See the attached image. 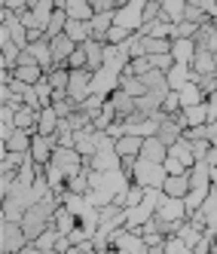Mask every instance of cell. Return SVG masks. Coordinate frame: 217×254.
I'll use <instances>...</instances> for the list:
<instances>
[{
  "instance_id": "43",
  "label": "cell",
  "mask_w": 217,
  "mask_h": 254,
  "mask_svg": "<svg viewBox=\"0 0 217 254\" xmlns=\"http://www.w3.org/2000/svg\"><path fill=\"white\" fill-rule=\"evenodd\" d=\"M196 31H199V25H193V22H180V25H174L171 40H180V37H196Z\"/></svg>"
},
{
  "instance_id": "16",
  "label": "cell",
  "mask_w": 217,
  "mask_h": 254,
  "mask_svg": "<svg viewBox=\"0 0 217 254\" xmlns=\"http://www.w3.org/2000/svg\"><path fill=\"white\" fill-rule=\"evenodd\" d=\"M113 19H116V9H104V12H95V19L89 22V25H92V37L107 43V31L113 28Z\"/></svg>"
},
{
  "instance_id": "34",
  "label": "cell",
  "mask_w": 217,
  "mask_h": 254,
  "mask_svg": "<svg viewBox=\"0 0 217 254\" xmlns=\"http://www.w3.org/2000/svg\"><path fill=\"white\" fill-rule=\"evenodd\" d=\"M67 19H70V15H67L64 9H55V12H52V22H49V28H46V37L52 40V37H58V34H64Z\"/></svg>"
},
{
  "instance_id": "26",
  "label": "cell",
  "mask_w": 217,
  "mask_h": 254,
  "mask_svg": "<svg viewBox=\"0 0 217 254\" xmlns=\"http://www.w3.org/2000/svg\"><path fill=\"white\" fill-rule=\"evenodd\" d=\"M202 217H205V224H208V230L205 233H217V187H211V193H208V199L202 202Z\"/></svg>"
},
{
  "instance_id": "2",
  "label": "cell",
  "mask_w": 217,
  "mask_h": 254,
  "mask_svg": "<svg viewBox=\"0 0 217 254\" xmlns=\"http://www.w3.org/2000/svg\"><path fill=\"white\" fill-rule=\"evenodd\" d=\"M31 239L19 221H3V230H0V251L3 254H19L22 248H28Z\"/></svg>"
},
{
  "instance_id": "50",
  "label": "cell",
  "mask_w": 217,
  "mask_h": 254,
  "mask_svg": "<svg viewBox=\"0 0 217 254\" xmlns=\"http://www.w3.org/2000/svg\"><path fill=\"white\" fill-rule=\"evenodd\" d=\"M199 6H202V9H205V15H208V19L214 22V15H217V0H202Z\"/></svg>"
},
{
  "instance_id": "31",
  "label": "cell",
  "mask_w": 217,
  "mask_h": 254,
  "mask_svg": "<svg viewBox=\"0 0 217 254\" xmlns=\"http://www.w3.org/2000/svg\"><path fill=\"white\" fill-rule=\"evenodd\" d=\"M196 43L211 49L214 56H217V28H214V22H208V25H202V28L196 31Z\"/></svg>"
},
{
  "instance_id": "13",
  "label": "cell",
  "mask_w": 217,
  "mask_h": 254,
  "mask_svg": "<svg viewBox=\"0 0 217 254\" xmlns=\"http://www.w3.org/2000/svg\"><path fill=\"white\" fill-rule=\"evenodd\" d=\"M141 156L150 159V162H165L168 159V144L162 138H144V147H141Z\"/></svg>"
},
{
  "instance_id": "48",
  "label": "cell",
  "mask_w": 217,
  "mask_h": 254,
  "mask_svg": "<svg viewBox=\"0 0 217 254\" xmlns=\"http://www.w3.org/2000/svg\"><path fill=\"white\" fill-rule=\"evenodd\" d=\"M107 135H110V138H122L125 135V120H116L110 129H107Z\"/></svg>"
},
{
  "instance_id": "20",
  "label": "cell",
  "mask_w": 217,
  "mask_h": 254,
  "mask_svg": "<svg viewBox=\"0 0 217 254\" xmlns=\"http://www.w3.org/2000/svg\"><path fill=\"white\" fill-rule=\"evenodd\" d=\"M184 12H187V0H162V22L180 25L184 22Z\"/></svg>"
},
{
  "instance_id": "29",
  "label": "cell",
  "mask_w": 217,
  "mask_h": 254,
  "mask_svg": "<svg viewBox=\"0 0 217 254\" xmlns=\"http://www.w3.org/2000/svg\"><path fill=\"white\" fill-rule=\"evenodd\" d=\"M119 89H122L125 95H132V98H141V95H147V92H150L147 83H144V77H129V74H122Z\"/></svg>"
},
{
  "instance_id": "54",
  "label": "cell",
  "mask_w": 217,
  "mask_h": 254,
  "mask_svg": "<svg viewBox=\"0 0 217 254\" xmlns=\"http://www.w3.org/2000/svg\"><path fill=\"white\" fill-rule=\"evenodd\" d=\"M43 254H61V251H55V248H49V251H43Z\"/></svg>"
},
{
  "instance_id": "27",
  "label": "cell",
  "mask_w": 217,
  "mask_h": 254,
  "mask_svg": "<svg viewBox=\"0 0 217 254\" xmlns=\"http://www.w3.org/2000/svg\"><path fill=\"white\" fill-rule=\"evenodd\" d=\"M31 141H34V135L31 132H25V129H15V135L3 144L0 150H12V153H31Z\"/></svg>"
},
{
  "instance_id": "24",
  "label": "cell",
  "mask_w": 217,
  "mask_h": 254,
  "mask_svg": "<svg viewBox=\"0 0 217 254\" xmlns=\"http://www.w3.org/2000/svg\"><path fill=\"white\" fill-rule=\"evenodd\" d=\"M156 138H162V141H165L168 147H171L174 141L184 138V126H180L174 117H165V120H162V126H159V135H156Z\"/></svg>"
},
{
  "instance_id": "6",
  "label": "cell",
  "mask_w": 217,
  "mask_h": 254,
  "mask_svg": "<svg viewBox=\"0 0 217 254\" xmlns=\"http://www.w3.org/2000/svg\"><path fill=\"white\" fill-rule=\"evenodd\" d=\"M67 95L74 98L77 104H83L89 95H92V70H89V67L70 70V86H67Z\"/></svg>"
},
{
  "instance_id": "36",
  "label": "cell",
  "mask_w": 217,
  "mask_h": 254,
  "mask_svg": "<svg viewBox=\"0 0 217 254\" xmlns=\"http://www.w3.org/2000/svg\"><path fill=\"white\" fill-rule=\"evenodd\" d=\"M89 172H92V169H83L80 175H74V178H67V190L70 193H89Z\"/></svg>"
},
{
  "instance_id": "10",
  "label": "cell",
  "mask_w": 217,
  "mask_h": 254,
  "mask_svg": "<svg viewBox=\"0 0 217 254\" xmlns=\"http://www.w3.org/2000/svg\"><path fill=\"white\" fill-rule=\"evenodd\" d=\"M196 52H199L196 37H180V40H171V59H174L177 64H190V67H193Z\"/></svg>"
},
{
  "instance_id": "56",
  "label": "cell",
  "mask_w": 217,
  "mask_h": 254,
  "mask_svg": "<svg viewBox=\"0 0 217 254\" xmlns=\"http://www.w3.org/2000/svg\"><path fill=\"white\" fill-rule=\"evenodd\" d=\"M159 3H162V0H159Z\"/></svg>"
},
{
  "instance_id": "7",
  "label": "cell",
  "mask_w": 217,
  "mask_h": 254,
  "mask_svg": "<svg viewBox=\"0 0 217 254\" xmlns=\"http://www.w3.org/2000/svg\"><path fill=\"white\" fill-rule=\"evenodd\" d=\"M58 150V138L55 135H34V141H31V156H34V162L37 166H49V159H52V153Z\"/></svg>"
},
{
  "instance_id": "33",
  "label": "cell",
  "mask_w": 217,
  "mask_h": 254,
  "mask_svg": "<svg viewBox=\"0 0 217 254\" xmlns=\"http://www.w3.org/2000/svg\"><path fill=\"white\" fill-rule=\"evenodd\" d=\"M46 80L52 83V89H58V92H67V86H70V67H55V70H49Z\"/></svg>"
},
{
  "instance_id": "8",
  "label": "cell",
  "mask_w": 217,
  "mask_h": 254,
  "mask_svg": "<svg viewBox=\"0 0 217 254\" xmlns=\"http://www.w3.org/2000/svg\"><path fill=\"white\" fill-rule=\"evenodd\" d=\"M190 190L202 193V196L211 193V162H208V159L196 162V166L190 169Z\"/></svg>"
},
{
  "instance_id": "12",
  "label": "cell",
  "mask_w": 217,
  "mask_h": 254,
  "mask_svg": "<svg viewBox=\"0 0 217 254\" xmlns=\"http://www.w3.org/2000/svg\"><path fill=\"white\" fill-rule=\"evenodd\" d=\"M168 156H171V159H177L184 169H193L196 162H199V159H196V153H193V141H187V138L174 141L171 147H168Z\"/></svg>"
},
{
  "instance_id": "22",
  "label": "cell",
  "mask_w": 217,
  "mask_h": 254,
  "mask_svg": "<svg viewBox=\"0 0 217 254\" xmlns=\"http://www.w3.org/2000/svg\"><path fill=\"white\" fill-rule=\"evenodd\" d=\"M64 12L70 15V19H80V22H92L95 19V6L89 3V0H67Z\"/></svg>"
},
{
  "instance_id": "11",
  "label": "cell",
  "mask_w": 217,
  "mask_h": 254,
  "mask_svg": "<svg viewBox=\"0 0 217 254\" xmlns=\"http://www.w3.org/2000/svg\"><path fill=\"white\" fill-rule=\"evenodd\" d=\"M49 43H52V56H55V67H67V59L74 56L77 43L70 40L67 34H58V37H52Z\"/></svg>"
},
{
  "instance_id": "23",
  "label": "cell",
  "mask_w": 217,
  "mask_h": 254,
  "mask_svg": "<svg viewBox=\"0 0 217 254\" xmlns=\"http://www.w3.org/2000/svg\"><path fill=\"white\" fill-rule=\"evenodd\" d=\"M58 123H61V117H58V111H55V107H43V111H40V123H37V132L40 135H55L58 132Z\"/></svg>"
},
{
  "instance_id": "41",
  "label": "cell",
  "mask_w": 217,
  "mask_h": 254,
  "mask_svg": "<svg viewBox=\"0 0 217 254\" xmlns=\"http://www.w3.org/2000/svg\"><path fill=\"white\" fill-rule=\"evenodd\" d=\"M147 59H150L153 70H162V74H168V70H171V64H174L171 52H165V56H147Z\"/></svg>"
},
{
  "instance_id": "51",
  "label": "cell",
  "mask_w": 217,
  "mask_h": 254,
  "mask_svg": "<svg viewBox=\"0 0 217 254\" xmlns=\"http://www.w3.org/2000/svg\"><path fill=\"white\" fill-rule=\"evenodd\" d=\"M19 254H43V251H40V248H37V245H34V242H31V245H28V248H22V251H19Z\"/></svg>"
},
{
  "instance_id": "21",
  "label": "cell",
  "mask_w": 217,
  "mask_h": 254,
  "mask_svg": "<svg viewBox=\"0 0 217 254\" xmlns=\"http://www.w3.org/2000/svg\"><path fill=\"white\" fill-rule=\"evenodd\" d=\"M110 104L116 107V114H119V120H125V117H132V114L138 111V98H132V95H125L122 89H116V92L110 95Z\"/></svg>"
},
{
  "instance_id": "37",
  "label": "cell",
  "mask_w": 217,
  "mask_h": 254,
  "mask_svg": "<svg viewBox=\"0 0 217 254\" xmlns=\"http://www.w3.org/2000/svg\"><path fill=\"white\" fill-rule=\"evenodd\" d=\"M58 236H61V233H58L55 227H49V230H43V233L37 236V242H34V245H37L40 251H49V248H55V242H58Z\"/></svg>"
},
{
  "instance_id": "28",
  "label": "cell",
  "mask_w": 217,
  "mask_h": 254,
  "mask_svg": "<svg viewBox=\"0 0 217 254\" xmlns=\"http://www.w3.org/2000/svg\"><path fill=\"white\" fill-rule=\"evenodd\" d=\"M141 147H144V138L138 135H122L116 138V153L125 159V156H141Z\"/></svg>"
},
{
  "instance_id": "32",
  "label": "cell",
  "mask_w": 217,
  "mask_h": 254,
  "mask_svg": "<svg viewBox=\"0 0 217 254\" xmlns=\"http://www.w3.org/2000/svg\"><path fill=\"white\" fill-rule=\"evenodd\" d=\"M144 49H147V56H165V52H171V40L168 37H144Z\"/></svg>"
},
{
  "instance_id": "53",
  "label": "cell",
  "mask_w": 217,
  "mask_h": 254,
  "mask_svg": "<svg viewBox=\"0 0 217 254\" xmlns=\"http://www.w3.org/2000/svg\"><path fill=\"white\" fill-rule=\"evenodd\" d=\"M55 6H58V9H64V6H67V0H55Z\"/></svg>"
},
{
  "instance_id": "44",
  "label": "cell",
  "mask_w": 217,
  "mask_h": 254,
  "mask_svg": "<svg viewBox=\"0 0 217 254\" xmlns=\"http://www.w3.org/2000/svg\"><path fill=\"white\" fill-rule=\"evenodd\" d=\"M129 56H132V59L147 56V49H144V34H132V40H129Z\"/></svg>"
},
{
  "instance_id": "17",
  "label": "cell",
  "mask_w": 217,
  "mask_h": 254,
  "mask_svg": "<svg viewBox=\"0 0 217 254\" xmlns=\"http://www.w3.org/2000/svg\"><path fill=\"white\" fill-rule=\"evenodd\" d=\"M104 46H107V43H104V40H95V37L83 43V49H86V59H89V64H86V67L92 70V74L104 67Z\"/></svg>"
},
{
  "instance_id": "49",
  "label": "cell",
  "mask_w": 217,
  "mask_h": 254,
  "mask_svg": "<svg viewBox=\"0 0 217 254\" xmlns=\"http://www.w3.org/2000/svg\"><path fill=\"white\" fill-rule=\"evenodd\" d=\"M12 135H15V126H12V123H0V141L6 144Z\"/></svg>"
},
{
  "instance_id": "39",
  "label": "cell",
  "mask_w": 217,
  "mask_h": 254,
  "mask_svg": "<svg viewBox=\"0 0 217 254\" xmlns=\"http://www.w3.org/2000/svg\"><path fill=\"white\" fill-rule=\"evenodd\" d=\"M104 104H107V98H104V95H89V98L80 104V111H83V114H89V117H95L98 111H104Z\"/></svg>"
},
{
  "instance_id": "35",
  "label": "cell",
  "mask_w": 217,
  "mask_h": 254,
  "mask_svg": "<svg viewBox=\"0 0 217 254\" xmlns=\"http://www.w3.org/2000/svg\"><path fill=\"white\" fill-rule=\"evenodd\" d=\"M162 251H165V254H193V248H190L184 239H180V236H165Z\"/></svg>"
},
{
  "instance_id": "25",
  "label": "cell",
  "mask_w": 217,
  "mask_h": 254,
  "mask_svg": "<svg viewBox=\"0 0 217 254\" xmlns=\"http://www.w3.org/2000/svg\"><path fill=\"white\" fill-rule=\"evenodd\" d=\"M144 196H147V187H141V184H132L125 193H119L113 202L119 205V208H135V205H141L144 202Z\"/></svg>"
},
{
  "instance_id": "55",
  "label": "cell",
  "mask_w": 217,
  "mask_h": 254,
  "mask_svg": "<svg viewBox=\"0 0 217 254\" xmlns=\"http://www.w3.org/2000/svg\"><path fill=\"white\" fill-rule=\"evenodd\" d=\"M187 3H193V6H199V3H202V0H187Z\"/></svg>"
},
{
  "instance_id": "30",
  "label": "cell",
  "mask_w": 217,
  "mask_h": 254,
  "mask_svg": "<svg viewBox=\"0 0 217 254\" xmlns=\"http://www.w3.org/2000/svg\"><path fill=\"white\" fill-rule=\"evenodd\" d=\"M31 159V153H12V150H0V169L3 172H19L25 162Z\"/></svg>"
},
{
  "instance_id": "15",
  "label": "cell",
  "mask_w": 217,
  "mask_h": 254,
  "mask_svg": "<svg viewBox=\"0 0 217 254\" xmlns=\"http://www.w3.org/2000/svg\"><path fill=\"white\" fill-rule=\"evenodd\" d=\"M162 193H165V196H177V199H187V193H190V172L168 175L165 184H162Z\"/></svg>"
},
{
  "instance_id": "40",
  "label": "cell",
  "mask_w": 217,
  "mask_h": 254,
  "mask_svg": "<svg viewBox=\"0 0 217 254\" xmlns=\"http://www.w3.org/2000/svg\"><path fill=\"white\" fill-rule=\"evenodd\" d=\"M132 40V31H125V28H119V25H113L110 31H107V43H129Z\"/></svg>"
},
{
  "instance_id": "46",
  "label": "cell",
  "mask_w": 217,
  "mask_h": 254,
  "mask_svg": "<svg viewBox=\"0 0 217 254\" xmlns=\"http://www.w3.org/2000/svg\"><path fill=\"white\" fill-rule=\"evenodd\" d=\"M193 153H196L199 162L208 159V153H211V141H193Z\"/></svg>"
},
{
  "instance_id": "38",
  "label": "cell",
  "mask_w": 217,
  "mask_h": 254,
  "mask_svg": "<svg viewBox=\"0 0 217 254\" xmlns=\"http://www.w3.org/2000/svg\"><path fill=\"white\" fill-rule=\"evenodd\" d=\"M180 111H184V104H180V95H177L174 89H171V92H168L165 98H162V114L174 117V114H180Z\"/></svg>"
},
{
  "instance_id": "47",
  "label": "cell",
  "mask_w": 217,
  "mask_h": 254,
  "mask_svg": "<svg viewBox=\"0 0 217 254\" xmlns=\"http://www.w3.org/2000/svg\"><path fill=\"white\" fill-rule=\"evenodd\" d=\"M162 166H165V172H168V175H184V172H190V169H184V166H180L177 159H171V156L162 162Z\"/></svg>"
},
{
  "instance_id": "18",
  "label": "cell",
  "mask_w": 217,
  "mask_h": 254,
  "mask_svg": "<svg viewBox=\"0 0 217 254\" xmlns=\"http://www.w3.org/2000/svg\"><path fill=\"white\" fill-rule=\"evenodd\" d=\"M165 77H168V86H171L174 92H177V89H184L187 83H193V77H196V70H193L190 64H177V62H174V64H171V70H168Z\"/></svg>"
},
{
  "instance_id": "1",
  "label": "cell",
  "mask_w": 217,
  "mask_h": 254,
  "mask_svg": "<svg viewBox=\"0 0 217 254\" xmlns=\"http://www.w3.org/2000/svg\"><path fill=\"white\" fill-rule=\"evenodd\" d=\"M165 178H168V172H165V166H162V162H150V159L138 156V166H135V172H132V181H135V184L147 187V190H150V187H159V190H162Z\"/></svg>"
},
{
  "instance_id": "45",
  "label": "cell",
  "mask_w": 217,
  "mask_h": 254,
  "mask_svg": "<svg viewBox=\"0 0 217 254\" xmlns=\"http://www.w3.org/2000/svg\"><path fill=\"white\" fill-rule=\"evenodd\" d=\"M86 64H89L86 49H83V46H77V49H74V56L67 59V67H70V70H80V67H86Z\"/></svg>"
},
{
  "instance_id": "4",
  "label": "cell",
  "mask_w": 217,
  "mask_h": 254,
  "mask_svg": "<svg viewBox=\"0 0 217 254\" xmlns=\"http://www.w3.org/2000/svg\"><path fill=\"white\" fill-rule=\"evenodd\" d=\"M156 217H159V221H171V224L187 221V217H190L187 199H177V196H165V193H162L159 208H156Z\"/></svg>"
},
{
  "instance_id": "52",
  "label": "cell",
  "mask_w": 217,
  "mask_h": 254,
  "mask_svg": "<svg viewBox=\"0 0 217 254\" xmlns=\"http://www.w3.org/2000/svg\"><path fill=\"white\" fill-rule=\"evenodd\" d=\"M211 187H217V166H211Z\"/></svg>"
},
{
  "instance_id": "5",
  "label": "cell",
  "mask_w": 217,
  "mask_h": 254,
  "mask_svg": "<svg viewBox=\"0 0 217 254\" xmlns=\"http://www.w3.org/2000/svg\"><path fill=\"white\" fill-rule=\"evenodd\" d=\"M119 83H122V74L104 64L101 70H95V74H92V95H104V98H110L116 89H119Z\"/></svg>"
},
{
  "instance_id": "14",
  "label": "cell",
  "mask_w": 217,
  "mask_h": 254,
  "mask_svg": "<svg viewBox=\"0 0 217 254\" xmlns=\"http://www.w3.org/2000/svg\"><path fill=\"white\" fill-rule=\"evenodd\" d=\"M52 227H55L58 233H64V236H70V233L80 227V217L70 211L67 205H58V208H55V217H52Z\"/></svg>"
},
{
  "instance_id": "3",
  "label": "cell",
  "mask_w": 217,
  "mask_h": 254,
  "mask_svg": "<svg viewBox=\"0 0 217 254\" xmlns=\"http://www.w3.org/2000/svg\"><path fill=\"white\" fill-rule=\"evenodd\" d=\"M144 6H147V0H129L125 6L116 9L113 25H119V28H125V31L138 34V31L144 28Z\"/></svg>"
},
{
  "instance_id": "42",
  "label": "cell",
  "mask_w": 217,
  "mask_h": 254,
  "mask_svg": "<svg viewBox=\"0 0 217 254\" xmlns=\"http://www.w3.org/2000/svg\"><path fill=\"white\" fill-rule=\"evenodd\" d=\"M37 95H40V101H43V107H49L52 104V95H55V89H52V83L43 77L40 83H37Z\"/></svg>"
},
{
  "instance_id": "19",
  "label": "cell",
  "mask_w": 217,
  "mask_h": 254,
  "mask_svg": "<svg viewBox=\"0 0 217 254\" xmlns=\"http://www.w3.org/2000/svg\"><path fill=\"white\" fill-rule=\"evenodd\" d=\"M64 34H67V37L74 40L77 46H83L86 40H92V25H89V22H80V19H67Z\"/></svg>"
},
{
  "instance_id": "9",
  "label": "cell",
  "mask_w": 217,
  "mask_h": 254,
  "mask_svg": "<svg viewBox=\"0 0 217 254\" xmlns=\"http://www.w3.org/2000/svg\"><path fill=\"white\" fill-rule=\"evenodd\" d=\"M193 70H196V77H193V83H199V77H211V74H217V56L211 49H205V46H199V52H196V59H193Z\"/></svg>"
}]
</instances>
